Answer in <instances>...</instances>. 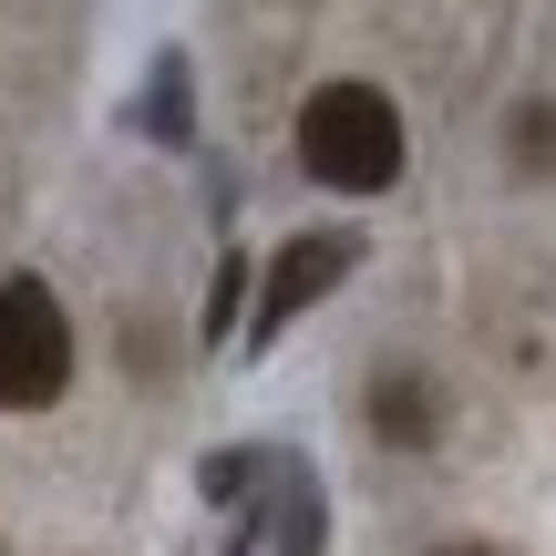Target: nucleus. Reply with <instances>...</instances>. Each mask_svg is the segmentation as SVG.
<instances>
[{"label": "nucleus", "instance_id": "obj_1", "mask_svg": "<svg viewBox=\"0 0 556 556\" xmlns=\"http://www.w3.org/2000/svg\"><path fill=\"white\" fill-rule=\"evenodd\" d=\"M299 165H309L319 186H340V197L392 186L402 176V114H392V93H371V83H319V93L299 103Z\"/></svg>", "mask_w": 556, "mask_h": 556}, {"label": "nucleus", "instance_id": "obj_2", "mask_svg": "<svg viewBox=\"0 0 556 556\" xmlns=\"http://www.w3.org/2000/svg\"><path fill=\"white\" fill-rule=\"evenodd\" d=\"M73 381V319L41 278H0V402L41 413V402Z\"/></svg>", "mask_w": 556, "mask_h": 556}, {"label": "nucleus", "instance_id": "obj_3", "mask_svg": "<svg viewBox=\"0 0 556 556\" xmlns=\"http://www.w3.org/2000/svg\"><path fill=\"white\" fill-rule=\"evenodd\" d=\"M351 258H361V238L351 227H319V238H289L278 248V268H268V299H258V330H278V319H299L319 289H340L351 278Z\"/></svg>", "mask_w": 556, "mask_h": 556}, {"label": "nucleus", "instance_id": "obj_4", "mask_svg": "<svg viewBox=\"0 0 556 556\" xmlns=\"http://www.w3.org/2000/svg\"><path fill=\"white\" fill-rule=\"evenodd\" d=\"M371 422H381V443H422V433H433V381L392 371V381L371 392Z\"/></svg>", "mask_w": 556, "mask_h": 556}, {"label": "nucleus", "instance_id": "obj_5", "mask_svg": "<svg viewBox=\"0 0 556 556\" xmlns=\"http://www.w3.org/2000/svg\"><path fill=\"white\" fill-rule=\"evenodd\" d=\"M516 165H556V103H526L516 114Z\"/></svg>", "mask_w": 556, "mask_h": 556}, {"label": "nucleus", "instance_id": "obj_6", "mask_svg": "<svg viewBox=\"0 0 556 556\" xmlns=\"http://www.w3.org/2000/svg\"><path fill=\"white\" fill-rule=\"evenodd\" d=\"M144 114H155V135H186V73H176V52H165V73H155V103H144Z\"/></svg>", "mask_w": 556, "mask_h": 556}, {"label": "nucleus", "instance_id": "obj_7", "mask_svg": "<svg viewBox=\"0 0 556 556\" xmlns=\"http://www.w3.org/2000/svg\"><path fill=\"white\" fill-rule=\"evenodd\" d=\"M443 556H484V546H443Z\"/></svg>", "mask_w": 556, "mask_h": 556}]
</instances>
